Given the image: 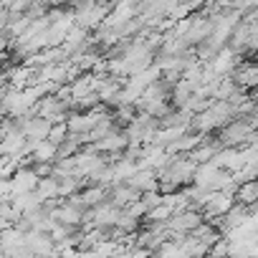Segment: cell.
I'll list each match as a JSON object with an SVG mask.
<instances>
[{
	"instance_id": "12",
	"label": "cell",
	"mask_w": 258,
	"mask_h": 258,
	"mask_svg": "<svg viewBox=\"0 0 258 258\" xmlns=\"http://www.w3.org/2000/svg\"><path fill=\"white\" fill-rule=\"evenodd\" d=\"M203 208H205V213H208L210 218H215V215H228V213L233 210V195H230V192H223V190L210 192V198H208V203H205Z\"/></svg>"
},
{
	"instance_id": "1",
	"label": "cell",
	"mask_w": 258,
	"mask_h": 258,
	"mask_svg": "<svg viewBox=\"0 0 258 258\" xmlns=\"http://www.w3.org/2000/svg\"><path fill=\"white\" fill-rule=\"evenodd\" d=\"M233 114H235V106L230 101H213L205 111L192 116L190 126L195 129L198 135H208L210 129H223L225 124H230Z\"/></svg>"
},
{
	"instance_id": "17",
	"label": "cell",
	"mask_w": 258,
	"mask_h": 258,
	"mask_svg": "<svg viewBox=\"0 0 258 258\" xmlns=\"http://www.w3.org/2000/svg\"><path fill=\"white\" fill-rule=\"evenodd\" d=\"M38 195H41V200L46 203V200H53V198H58L61 195V180L58 177H51V175H46V177H41V182H38V190H36Z\"/></svg>"
},
{
	"instance_id": "21",
	"label": "cell",
	"mask_w": 258,
	"mask_h": 258,
	"mask_svg": "<svg viewBox=\"0 0 258 258\" xmlns=\"http://www.w3.org/2000/svg\"><path fill=\"white\" fill-rule=\"evenodd\" d=\"M81 198H84L86 205H101V200L106 198V187H104V185H94V187H89Z\"/></svg>"
},
{
	"instance_id": "5",
	"label": "cell",
	"mask_w": 258,
	"mask_h": 258,
	"mask_svg": "<svg viewBox=\"0 0 258 258\" xmlns=\"http://www.w3.org/2000/svg\"><path fill=\"white\" fill-rule=\"evenodd\" d=\"M253 124L250 121H230V124H225L223 129H220V137H218V142L223 145V147H238V145H243V142H250V137H253Z\"/></svg>"
},
{
	"instance_id": "22",
	"label": "cell",
	"mask_w": 258,
	"mask_h": 258,
	"mask_svg": "<svg viewBox=\"0 0 258 258\" xmlns=\"http://www.w3.org/2000/svg\"><path fill=\"white\" fill-rule=\"evenodd\" d=\"M69 135H71V132H69V126H66V124H53L51 137H48V140H51L53 145H61V142H66V140H69Z\"/></svg>"
},
{
	"instance_id": "2",
	"label": "cell",
	"mask_w": 258,
	"mask_h": 258,
	"mask_svg": "<svg viewBox=\"0 0 258 258\" xmlns=\"http://www.w3.org/2000/svg\"><path fill=\"white\" fill-rule=\"evenodd\" d=\"M198 162L192 157H180V155H172L170 165L165 170H160V180L167 185V187H180V185H187L195 180L198 175Z\"/></svg>"
},
{
	"instance_id": "16",
	"label": "cell",
	"mask_w": 258,
	"mask_h": 258,
	"mask_svg": "<svg viewBox=\"0 0 258 258\" xmlns=\"http://www.w3.org/2000/svg\"><path fill=\"white\" fill-rule=\"evenodd\" d=\"M203 137H205V135H190V132H187L185 137H180L177 142H172V145L167 147V152H170V155H182V152H192V150H195V147H198V145L203 142Z\"/></svg>"
},
{
	"instance_id": "6",
	"label": "cell",
	"mask_w": 258,
	"mask_h": 258,
	"mask_svg": "<svg viewBox=\"0 0 258 258\" xmlns=\"http://www.w3.org/2000/svg\"><path fill=\"white\" fill-rule=\"evenodd\" d=\"M104 119V111H84V114H71L66 126H69V132L76 135L79 140H84L86 135H91L96 124Z\"/></svg>"
},
{
	"instance_id": "8",
	"label": "cell",
	"mask_w": 258,
	"mask_h": 258,
	"mask_svg": "<svg viewBox=\"0 0 258 258\" xmlns=\"http://www.w3.org/2000/svg\"><path fill=\"white\" fill-rule=\"evenodd\" d=\"M208 66H210V71L218 74V76H230V74H235V69H238V51L230 48V46H225V48H220V51L215 53V58H213Z\"/></svg>"
},
{
	"instance_id": "4",
	"label": "cell",
	"mask_w": 258,
	"mask_h": 258,
	"mask_svg": "<svg viewBox=\"0 0 258 258\" xmlns=\"http://www.w3.org/2000/svg\"><path fill=\"white\" fill-rule=\"evenodd\" d=\"M69 106H71V104H69L66 99H61L58 94H48V96H43V99L38 101L36 114L46 116L51 124H66V121H69V119H66Z\"/></svg>"
},
{
	"instance_id": "15",
	"label": "cell",
	"mask_w": 258,
	"mask_h": 258,
	"mask_svg": "<svg viewBox=\"0 0 258 258\" xmlns=\"http://www.w3.org/2000/svg\"><path fill=\"white\" fill-rule=\"evenodd\" d=\"M235 84L243 89H258V63H243L233 74Z\"/></svg>"
},
{
	"instance_id": "9",
	"label": "cell",
	"mask_w": 258,
	"mask_h": 258,
	"mask_svg": "<svg viewBox=\"0 0 258 258\" xmlns=\"http://www.w3.org/2000/svg\"><path fill=\"white\" fill-rule=\"evenodd\" d=\"M28 142L31 140L18 129V132H11L3 137L0 152H3V157H23V155H28Z\"/></svg>"
},
{
	"instance_id": "13",
	"label": "cell",
	"mask_w": 258,
	"mask_h": 258,
	"mask_svg": "<svg viewBox=\"0 0 258 258\" xmlns=\"http://www.w3.org/2000/svg\"><path fill=\"white\" fill-rule=\"evenodd\" d=\"M96 94H99V99H101V101H106V104H119L121 79H114V76H99Z\"/></svg>"
},
{
	"instance_id": "11",
	"label": "cell",
	"mask_w": 258,
	"mask_h": 258,
	"mask_svg": "<svg viewBox=\"0 0 258 258\" xmlns=\"http://www.w3.org/2000/svg\"><path fill=\"white\" fill-rule=\"evenodd\" d=\"M28 155L36 160V162H41V165H48L51 160H56L58 157V145H53L51 140H38V142H28Z\"/></svg>"
},
{
	"instance_id": "18",
	"label": "cell",
	"mask_w": 258,
	"mask_h": 258,
	"mask_svg": "<svg viewBox=\"0 0 258 258\" xmlns=\"http://www.w3.org/2000/svg\"><path fill=\"white\" fill-rule=\"evenodd\" d=\"M170 228L172 230H195V228H200V215L185 210V213H180L170 220Z\"/></svg>"
},
{
	"instance_id": "10",
	"label": "cell",
	"mask_w": 258,
	"mask_h": 258,
	"mask_svg": "<svg viewBox=\"0 0 258 258\" xmlns=\"http://www.w3.org/2000/svg\"><path fill=\"white\" fill-rule=\"evenodd\" d=\"M129 147V137H126V132H109L106 137H101L99 142H94L91 145V150L94 152H121V150H126Z\"/></svg>"
},
{
	"instance_id": "7",
	"label": "cell",
	"mask_w": 258,
	"mask_h": 258,
	"mask_svg": "<svg viewBox=\"0 0 258 258\" xmlns=\"http://www.w3.org/2000/svg\"><path fill=\"white\" fill-rule=\"evenodd\" d=\"M51 129H53V124H51L46 116H41V114H31V116H23V119H21V132H23L28 140H33V142L48 140V137H51Z\"/></svg>"
},
{
	"instance_id": "20",
	"label": "cell",
	"mask_w": 258,
	"mask_h": 258,
	"mask_svg": "<svg viewBox=\"0 0 258 258\" xmlns=\"http://www.w3.org/2000/svg\"><path fill=\"white\" fill-rule=\"evenodd\" d=\"M238 198H240V203H255L258 200V180H250V182H243L240 185V190H238Z\"/></svg>"
},
{
	"instance_id": "3",
	"label": "cell",
	"mask_w": 258,
	"mask_h": 258,
	"mask_svg": "<svg viewBox=\"0 0 258 258\" xmlns=\"http://www.w3.org/2000/svg\"><path fill=\"white\" fill-rule=\"evenodd\" d=\"M74 11H76V26H81V28H86V31L99 28V26L109 18V13H111V8L99 6L96 0H86V3H79Z\"/></svg>"
},
{
	"instance_id": "23",
	"label": "cell",
	"mask_w": 258,
	"mask_h": 258,
	"mask_svg": "<svg viewBox=\"0 0 258 258\" xmlns=\"http://www.w3.org/2000/svg\"><path fill=\"white\" fill-rule=\"evenodd\" d=\"M255 101H258V89H255Z\"/></svg>"
},
{
	"instance_id": "14",
	"label": "cell",
	"mask_w": 258,
	"mask_h": 258,
	"mask_svg": "<svg viewBox=\"0 0 258 258\" xmlns=\"http://www.w3.org/2000/svg\"><path fill=\"white\" fill-rule=\"evenodd\" d=\"M13 180V187H16V192H33V190H38V182H41V175L36 172V170H28V167H18L16 170V175L11 177Z\"/></svg>"
},
{
	"instance_id": "19",
	"label": "cell",
	"mask_w": 258,
	"mask_h": 258,
	"mask_svg": "<svg viewBox=\"0 0 258 258\" xmlns=\"http://www.w3.org/2000/svg\"><path fill=\"white\" fill-rule=\"evenodd\" d=\"M137 200V190L132 185H119L114 190V205H129Z\"/></svg>"
}]
</instances>
